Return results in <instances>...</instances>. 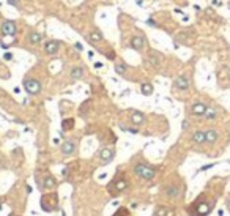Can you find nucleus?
Segmentation results:
<instances>
[{
    "mask_svg": "<svg viewBox=\"0 0 230 216\" xmlns=\"http://www.w3.org/2000/svg\"><path fill=\"white\" fill-rule=\"evenodd\" d=\"M134 173L139 175L140 178H143V180H151L153 177H155L156 170L153 169V167L147 166V164H136L134 166Z\"/></svg>",
    "mask_w": 230,
    "mask_h": 216,
    "instance_id": "obj_1",
    "label": "nucleus"
},
{
    "mask_svg": "<svg viewBox=\"0 0 230 216\" xmlns=\"http://www.w3.org/2000/svg\"><path fill=\"white\" fill-rule=\"evenodd\" d=\"M210 211H211V205L208 204H196L189 208V213L192 216H206Z\"/></svg>",
    "mask_w": 230,
    "mask_h": 216,
    "instance_id": "obj_2",
    "label": "nucleus"
},
{
    "mask_svg": "<svg viewBox=\"0 0 230 216\" xmlns=\"http://www.w3.org/2000/svg\"><path fill=\"white\" fill-rule=\"evenodd\" d=\"M24 88L29 92L30 95H36L41 92V84L36 79H25L24 81Z\"/></svg>",
    "mask_w": 230,
    "mask_h": 216,
    "instance_id": "obj_3",
    "label": "nucleus"
},
{
    "mask_svg": "<svg viewBox=\"0 0 230 216\" xmlns=\"http://www.w3.org/2000/svg\"><path fill=\"white\" fill-rule=\"evenodd\" d=\"M2 35L3 37H13V35H16L14 21H5V22L2 24Z\"/></svg>",
    "mask_w": 230,
    "mask_h": 216,
    "instance_id": "obj_4",
    "label": "nucleus"
},
{
    "mask_svg": "<svg viewBox=\"0 0 230 216\" xmlns=\"http://www.w3.org/2000/svg\"><path fill=\"white\" fill-rule=\"evenodd\" d=\"M60 46H61L60 41H57V40H51V41H47V43L44 44V51H46L47 54L54 55V54H57V52H58Z\"/></svg>",
    "mask_w": 230,
    "mask_h": 216,
    "instance_id": "obj_5",
    "label": "nucleus"
},
{
    "mask_svg": "<svg viewBox=\"0 0 230 216\" xmlns=\"http://www.w3.org/2000/svg\"><path fill=\"white\" fill-rule=\"evenodd\" d=\"M114 155H115L114 148H109V147L102 148V150L99 151V158H101V163H102V164H107V163H110V161H112V158H114Z\"/></svg>",
    "mask_w": 230,
    "mask_h": 216,
    "instance_id": "obj_6",
    "label": "nucleus"
},
{
    "mask_svg": "<svg viewBox=\"0 0 230 216\" xmlns=\"http://www.w3.org/2000/svg\"><path fill=\"white\" fill-rule=\"evenodd\" d=\"M129 44H131L132 49H136V51H142V49H143V46H145V38L142 37V35H136V37H132V38H131Z\"/></svg>",
    "mask_w": 230,
    "mask_h": 216,
    "instance_id": "obj_7",
    "label": "nucleus"
},
{
    "mask_svg": "<svg viewBox=\"0 0 230 216\" xmlns=\"http://www.w3.org/2000/svg\"><path fill=\"white\" fill-rule=\"evenodd\" d=\"M148 60H150V63L158 69L159 66H161V63H162V55L159 54L158 51H150V54H148Z\"/></svg>",
    "mask_w": 230,
    "mask_h": 216,
    "instance_id": "obj_8",
    "label": "nucleus"
},
{
    "mask_svg": "<svg viewBox=\"0 0 230 216\" xmlns=\"http://www.w3.org/2000/svg\"><path fill=\"white\" fill-rule=\"evenodd\" d=\"M173 85H175L178 90H186L189 87V81H187L186 76H178V78L173 81Z\"/></svg>",
    "mask_w": 230,
    "mask_h": 216,
    "instance_id": "obj_9",
    "label": "nucleus"
},
{
    "mask_svg": "<svg viewBox=\"0 0 230 216\" xmlns=\"http://www.w3.org/2000/svg\"><path fill=\"white\" fill-rule=\"evenodd\" d=\"M74 150H76L74 141H66L61 144V153H65V155H71V153H74Z\"/></svg>",
    "mask_w": 230,
    "mask_h": 216,
    "instance_id": "obj_10",
    "label": "nucleus"
},
{
    "mask_svg": "<svg viewBox=\"0 0 230 216\" xmlns=\"http://www.w3.org/2000/svg\"><path fill=\"white\" fill-rule=\"evenodd\" d=\"M206 106L203 103H196L194 106L191 107V112L194 114V115H205V112H206Z\"/></svg>",
    "mask_w": 230,
    "mask_h": 216,
    "instance_id": "obj_11",
    "label": "nucleus"
},
{
    "mask_svg": "<svg viewBox=\"0 0 230 216\" xmlns=\"http://www.w3.org/2000/svg\"><path fill=\"white\" fill-rule=\"evenodd\" d=\"M126 186H128V183H126V180H124V178L115 180V183H114V192H121Z\"/></svg>",
    "mask_w": 230,
    "mask_h": 216,
    "instance_id": "obj_12",
    "label": "nucleus"
},
{
    "mask_svg": "<svg viewBox=\"0 0 230 216\" xmlns=\"http://www.w3.org/2000/svg\"><path fill=\"white\" fill-rule=\"evenodd\" d=\"M205 139H206V142H208V144L216 142V139H218V131H214V129H208V131H205Z\"/></svg>",
    "mask_w": 230,
    "mask_h": 216,
    "instance_id": "obj_13",
    "label": "nucleus"
},
{
    "mask_svg": "<svg viewBox=\"0 0 230 216\" xmlns=\"http://www.w3.org/2000/svg\"><path fill=\"white\" fill-rule=\"evenodd\" d=\"M41 40H43V35L38 33V32H32L29 35V41H30V44H39L41 43Z\"/></svg>",
    "mask_w": 230,
    "mask_h": 216,
    "instance_id": "obj_14",
    "label": "nucleus"
},
{
    "mask_svg": "<svg viewBox=\"0 0 230 216\" xmlns=\"http://www.w3.org/2000/svg\"><path fill=\"white\" fill-rule=\"evenodd\" d=\"M192 141L196 142V144H203V142H206V139H205V131H197V133H194Z\"/></svg>",
    "mask_w": 230,
    "mask_h": 216,
    "instance_id": "obj_15",
    "label": "nucleus"
},
{
    "mask_svg": "<svg viewBox=\"0 0 230 216\" xmlns=\"http://www.w3.org/2000/svg\"><path fill=\"white\" fill-rule=\"evenodd\" d=\"M165 194L169 197H177V196H180V188L178 186H175V185H172V186H169L165 189Z\"/></svg>",
    "mask_w": 230,
    "mask_h": 216,
    "instance_id": "obj_16",
    "label": "nucleus"
},
{
    "mask_svg": "<svg viewBox=\"0 0 230 216\" xmlns=\"http://www.w3.org/2000/svg\"><path fill=\"white\" fill-rule=\"evenodd\" d=\"M155 214H156V216H173V211L169 210L167 207H158Z\"/></svg>",
    "mask_w": 230,
    "mask_h": 216,
    "instance_id": "obj_17",
    "label": "nucleus"
},
{
    "mask_svg": "<svg viewBox=\"0 0 230 216\" xmlns=\"http://www.w3.org/2000/svg\"><path fill=\"white\" fill-rule=\"evenodd\" d=\"M88 40H90V41H93V43H98V41L102 40V33H101L99 30H93L92 33L88 35Z\"/></svg>",
    "mask_w": 230,
    "mask_h": 216,
    "instance_id": "obj_18",
    "label": "nucleus"
},
{
    "mask_svg": "<svg viewBox=\"0 0 230 216\" xmlns=\"http://www.w3.org/2000/svg\"><path fill=\"white\" fill-rule=\"evenodd\" d=\"M43 188H46V189H52V188H55V180H54V177L47 175L44 178V182H43Z\"/></svg>",
    "mask_w": 230,
    "mask_h": 216,
    "instance_id": "obj_19",
    "label": "nucleus"
},
{
    "mask_svg": "<svg viewBox=\"0 0 230 216\" xmlns=\"http://www.w3.org/2000/svg\"><path fill=\"white\" fill-rule=\"evenodd\" d=\"M131 122L134 123V125H142L143 123V114L134 112V114H132V117H131Z\"/></svg>",
    "mask_w": 230,
    "mask_h": 216,
    "instance_id": "obj_20",
    "label": "nucleus"
},
{
    "mask_svg": "<svg viewBox=\"0 0 230 216\" xmlns=\"http://www.w3.org/2000/svg\"><path fill=\"white\" fill-rule=\"evenodd\" d=\"M71 128H74V120L73 118H66V120L61 122V129L63 131H69Z\"/></svg>",
    "mask_w": 230,
    "mask_h": 216,
    "instance_id": "obj_21",
    "label": "nucleus"
},
{
    "mask_svg": "<svg viewBox=\"0 0 230 216\" xmlns=\"http://www.w3.org/2000/svg\"><path fill=\"white\" fill-rule=\"evenodd\" d=\"M71 76H73L74 79H80L82 76H83V68H82V66L73 68V69H71Z\"/></svg>",
    "mask_w": 230,
    "mask_h": 216,
    "instance_id": "obj_22",
    "label": "nucleus"
},
{
    "mask_svg": "<svg viewBox=\"0 0 230 216\" xmlns=\"http://www.w3.org/2000/svg\"><path fill=\"white\" fill-rule=\"evenodd\" d=\"M205 117H206V120H214V118L218 117V110L214 107H208L206 112H205Z\"/></svg>",
    "mask_w": 230,
    "mask_h": 216,
    "instance_id": "obj_23",
    "label": "nucleus"
},
{
    "mask_svg": "<svg viewBox=\"0 0 230 216\" xmlns=\"http://www.w3.org/2000/svg\"><path fill=\"white\" fill-rule=\"evenodd\" d=\"M142 93H143V95H147V96L153 93V85H151V84H148V82L142 84Z\"/></svg>",
    "mask_w": 230,
    "mask_h": 216,
    "instance_id": "obj_24",
    "label": "nucleus"
},
{
    "mask_svg": "<svg viewBox=\"0 0 230 216\" xmlns=\"http://www.w3.org/2000/svg\"><path fill=\"white\" fill-rule=\"evenodd\" d=\"M126 69H128L126 65H123V63H117V65H115V73L120 74V76H123L124 73H126Z\"/></svg>",
    "mask_w": 230,
    "mask_h": 216,
    "instance_id": "obj_25",
    "label": "nucleus"
},
{
    "mask_svg": "<svg viewBox=\"0 0 230 216\" xmlns=\"http://www.w3.org/2000/svg\"><path fill=\"white\" fill-rule=\"evenodd\" d=\"M8 3L13 6H19V0H8Z\"/></svg>",
    "mask_w": 230,
    "mask_h": 216,
    "instance_id": "obj_26",
    "label": "nucleus"
},
{
    "mask_svg": "<svg viewBox=\"0 0 230 216\" xmlns=\"http://www.w3.org/2000/svg\"><path fill=\"white\" fill-rule=\"evenodd\" d=\"M147 24H148V25H151V27H156V25H158V24L155 22V21H153V19H148V21H147Z\"/></svg>",
    "mask_w": 230,
    "mask_h": 216,
    "instance_id": "obj_27",
    "label": "nucleus"
},
{
    "mask_svg": "<svg viewBox=\"0 0 230 216\" xmlns=\"http://www.w3.org/2000/svg\"><path fill=\"white\" fill-rule=\"evenodd\" d=\"M115 216H126V214H124V210H118L115 213Z\"/></svg>",
    "mask_w": 230,
    "mask_h": 216,
    "instance_id": "obj_28",
    "label": "nucleus"
},
{
    "mask_svg": "<svg viewBox=\"0 0 230 216\" xmlns=\"http://www.w3.org/2000/svg\"><path fill=\"white\" fill-rule=\"evenodd\" d=\"M5 59L6 60H11L13 59V54H5Z\"/></svg>",
    "mask_w": 230,
    "mask_h": 216,
    "instance_id": "obj_29",
    "label": "nucleus"
},
{
    "mask_svg": "<svg viewBox=\"0 0 230 216\" xmlns=\"http://www.w3.org/2000/svg\"><path fill=\"white\" fill-rule=\"evenodd\" d=\"M76 49H77V51H82V44H80V43H76Z\"/></svg>",
    "mask_w": 230,
    "mask_h": 216,
    "instance_id": "obj_30",
    "label": "nucleus"
},
{
    "mask_svg": "<svg viewBox=\"0 0 230 216\" xmlns=\"http://www.w3.org/2000/svg\"><path fill=\"white\" fill-rule=\"evenodd\" d=\"M227 204H228V207H230V199H228V200H227Z\"/></svg>",
    "mask_w": 230,
    "mask_h": 216,
    "instance_id": "obj_31",
    "label": "nucleus"
},
{
    "mask_svg": "<svg viewBox=\"0 0 230 216\" xmlns=\"http://www.w3.org/2000/svg\"><path fill=\"white\" fill-rule=\"evenodd\" d=\"M10 216H16V214H10Z\"/></svg>",
    "mask_w": 230,
    "mask_h": 216,
    "instance_id": "obj_32",
    "label": "nucleus"
}]
</instances>
